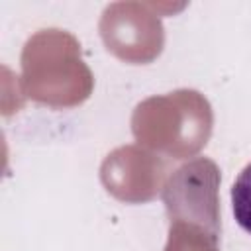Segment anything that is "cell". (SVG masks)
Returning a JSON list of instances; mask_svg holds the SVG:
<instances>
[{
  "mask_svg": "<svg viewBox=\"0 0 251 251\" xmlns=\"http://www.w3.org/2000/svg\"><path fill=\"white\" fill-rule=\"evenodd\" d=\"M231 208L239 227L251 233V163L243 167L231 186Z\"/></svg>",
  "mask_w": 251,
  "mask_h": 251,
  "instance_id": "cell-1",
  "label": "cell"
}]
</instances>
